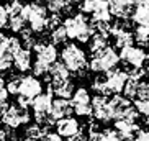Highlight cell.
I'll use <instances>...</instances> for the list:
<instances>
[{"instance_id":"cell-5","label":"cell","mask_w":149,"mask_h":141,"mask_svg":"<svg viewBox=\"0 0 149 141\" xmlns=\"http://www.w3.org/2000/svg\"><path fill=\"white\" fill-rule=\"evenodd\" d=\"M120 62V56L116 54L113 48L107 46L105 49H102L98 53L92 56V59L88 61V69L100 74V72H107L110 69H115Z\"/></svg>"},{"instance_id":"cell-19","label":"cell","mask_w":149,"mask_h":141,"mask_svg":"<svg viewBox=\"0 0 149 141\" xmlns=\"http://www.w3.org/2000/svg\"><path fill=\"white\" fill-rule=\"evenodd\" d=\"M108 46V35H103V33H93L88 40V48L93 54L105 49Z\"/></svg>"},{"instance_id":"cell-39","label":"cell","mask_w":149,"mask_h":141,"mask_svg":"<svg viewBox=\"0 0 149 141\" xmlns=\"http://www.w3.org/2000/svg\"><path fill=\"white\" fill-rule=\"evenodd\" d=\"M8 135L10 133L7 130H0V141H8Z\"/></svg>"},{"instance_id":"cell-35","label":"cell","mask_w":149,"mask_h":141,"mask_svg":"<svg viewBox=\"0 0 149 141\" xmlns=\"http://www.w3.org/2000/svg\"><path fill=\"white\" fill-rule=\"evenodd\" d=\"M8 38L10 36H7L5 33L0 31V53H3V51L8 49Z\"/></svg>"},{"instance_id":"cell-24","label":"cell","mask_w":149,"mask_h":141,"mask_svg":"<svg viewBox=\"0 0 149 141\" xmlns=\"http://www.w3.org/2000/svg\"><path fill=\"white\" fill-rule=\"evenodd\" d=\"M138 84L139 80L138 79H133V77H128L126 82H125V87H123V95L126 98H134L136 97V92H138Z\"/></svg>"},{"instance_id":"cell-21","label":"cell","mask_w":149,"mask_h":141,"mask_svg":"<svg viewBox=\"0 0 149 141\" xmlns=\"http://www.w3.org/2000/svg\"><path fill=\"white\" fill-rule=\"evenodd\" d=\"M131 17L138 23V27L149 28V7H136Z\"/></svg>"},{"instance_id":"cell-33","label":"cell","mask_w":149,"mask_h":141,"mask_svg":"<svg viewBox=\"0 0 149 141\" xmlns=\"http://www.w3.org/2000/svg\"><path fill=\"white\" fill-rule=\"evenodd\" d=\"M134 108L136 112L143 117H149V100H134Z\"/></svg>"},{"instance_id":"cell-2","label":"cell","mask_w":149,"mask_h":141,"mask_svg":"<svg viewBox=\"0 0 149 141\" xmlns=\"http://www.w3.org/2000/svg\"><path fill=\"white\" fill-rule=\"evenodd\" d=\"M22 17L30 25V30L33 33H41V31L48 30V10L40 2H30V3L23 5Z\"/></svg>"},{"instance_id":"cell-14","label":"cell","mask_w":149,"mask_h":141,"mask_svg":"<svg viewBox=\"0 0 149 141\" xmlns=\"http://www.w3.org/2000/svg\"><path fill=\"white\" fill-rule=\"evenodd\" d=\"M33 49H35V53H36V59L44 62V64H48V66H51L53 62L57 61L56 44H53V43H36L35 46H33Z\"/></svg>"},{"instance_id":"cell-9","label":"cell","mask_w":149,"mask_h":141,"mask_svg":"<svg viewBox=\"0 0 149 141\" xmlns=\"http://www.w3.org/2000/svg\"><path fill=\"white\" fill-rule=\"evenodd\" d=\"M92 117L102 123H107L111 118V112L108 107V97L107 95H100L97 94L95 97H92Z\"/></svg>"},{"instance_id":"cell-23","label":"cell","mask_w":149,"mask_h":141,"mask_svg":"<svg viewBox=\"0 0 149 141\" xmlns=\"http://www.w3.org/2000/svg\"><path fill=\"white\" fill-rule=\"evenodd\" d=\"M25 25H26V22H25V18L22 17V13L8 17V23H7V27L13 31V33H22V31L25 30Z\"/></svg>"},{"instance_id":"cell-7","label":"cell","mask_w":149,"mask_h":141,"mask_svg":"<svg viewBox=\"0 0 149 141\" xmlns=\"http://www.w3.org/2000/svg\"><path fill=\"white\" fill-rule=\"evenodd\" d=\"M70 103L74 108V113L79 117H92V97L85 87L75 89L72 97H70Z\"/></svg>"},{"instance_id":"cell-16","label":"cell","mask_w":149,"mask_h":141,"mask_svg":"<svg viewBox=\"0 0 149 141\" xmlns=\"http://www.w3.org/2000/svg\"><path fill=\"white\" fill-rule=\"evenodd\" d=\"M133 2L128 0H108V8L111 17H116L118 20H126L128 17L133 15Z\"/></svg>"},{"instance_id":"cell-29","label":"cell","mask_w":149,"mask_h":141,"mask_svg":"<svg viewBox=\"0 0 149 141\" xmlns=\"http://www.w3.org/2000/svg\"><path fill=\"white\" fill-rule=\"evenodd\" d=\"M22 77L23 75H13V77H10L7 82H5V87L8 90L10 95H17L18 90H20V84H22Z\"/></svg>"},{"instance_id":"cell-38","label":"cell","mask_w":149,"mask_h":141,"mask_svg":"<svg viewBox=\"0 0 149 141\" xmlns=\"http://www.w3.org/2000/svg\"><path fill=\"white\" fill-rule=\"evenodd\" d=\"M8 100H0V118L3 117V113L7 112V108H8Z\"/></svg>"},{"instance_id":"cell-17","label":"cell","mask_w":149,"mask_h":141,"mask_svg":"<svg viewBox=\"0 0 149 141\" xmlns=\"http://www.w3.org/2000/svg\"><path fill=\"white\" fill-rule=\"evenodd\" d=\"M13 66L18 72H26L31 69V51L28 48L18 49L13 54Z\"/></svg>"},{"instance_id":"cell-34","label":"cell","mask_w":149,"mask_h":141,"mask_svg":"<svg viewBox=\"0 0 149 141\" xmlns=\"http://www.w3.org/2000/svg\"><path fill=\"white\" fill-rule=\"evenodd\" d=\"M7 23H8V12L3 5H0V30L7 27Z\"/></svg>"},{"instance_id":"cell-31","label":"cell","mask_w":149,"mask_h":141,"mask_svg":"<svg viewBox=\"0 0 149 141\" xmlns=\"http://www.w3.org/2000/svg\"><path fill=\"white\" fill-rule=\"evenodd\" d=\"M136 98H139V100H149V80H143V79L139 80Z\"/></svg>"},{"instance_id":"cell-43","label":"cell","mask_w":149,"mask_h":141,"mask_svg":"<svg viewBox=\"0 0 149 141\" xmlns=\"http://www.w3.org/2000/svg\"><path fill=\"white\" fill-rule=\"evenodd\" d=\"M128 2H133V3H134V0H128Z\"/></svg>"},{"instance_id":"cell-27","label":"cell","mask_w":149,"mask_h":141,"mask_svg":"<svg viewBox=\"0 0 149 141\" xmlns=\"http://www.w3.org/2000/svg\"><path fill=\"white\" fill-rule=\"evenodd\" d=\"M133 35H134L136 43H139L141 46H149V28L138 27Z\"/></svg>"},{"instance_id":"cell-6","label":"cell","mask_w":149,"mask_h":141,"mask_svg":"<svg viewBox=\"0 0 149 141\" xmlns=\"http://www.w3.org/2000/svg\"><path fill=\"white\" fill-rule=\"evenodd\" d=\"M0 120H2V123L8 128V130H17V128H20L22 125H26L28 121H30L31 113H30L28 108L15 103V105H8L7 112L3 113V117Z\"/></svg>"},{"instance_id":"cell-25","label":"cell","mask_w":149,"mask_h":141,"mask_svg":"<svg viewBox=\"0 0 149 141\" xmlns=\"http://www.w3.org/2000/svg\"><path fill=\"white\" fill-rule=\"evenodd\" d=\"M51 41L53 44H64L67 41V33L64 25H59L54 30H51Z\"/></svg>"},{"instance_id":"cell-12","label":"cell","mask_w":149,"mask_h":141,"mask_svg":"<svg viewBox=\"0 0 149 141\" xmlns=\"http://www.w3.org/2000/svg\"><path fill=\"white\" fill-rule=\"evenodd\" d=\"M108 107H110V112H111V118L118 120V118H121L133 105H131V100L126 98L125 95L113 94L111 97H108Z\"/></svg>"},{"instance_id":"cell-4","label":"cell","mask_w":149,"mask_h":141,"mask_svg":"<svg viewBox=\"0 0 149 141\" xmlns=\"http://www.w3.org/2000/svg\"><path fill=\"white\" fill-rule=\"evenodd\" d=\"M41 92H43V84L40 82L38 77H35V75H23L22 84H20V90L17 94V103L28 108V107H31V102L35 100Z\"/></svg>"},{"instance_id":"cell-18","label":"cell","mask_w":149,"mask_h":141,"mask_svg":"<svg viewBox=\"0 0 149 141\" xmlns=\"http://www.w3.org/2000/svg\"><path fill=\"white\" fill-rule=\"evenodd\" d=\"M49 133V126L40 123H31L25 128V140L26 141H43Z\"/></svg>"},{"instance_id":"cell-3","label":"cell","mask_w":149,"mask_h":141,"mask_svg":"<svg viewBox=\"0 0 149 141\" xmlns=\"http://www.w3.org/2000/svg\"><path fill=\"white\" fill-rule=\"evenodd\" d=\"M61 61L70 72L82 74L84 69L87 67V54L75 43H69L61 51Z\"/></svg>"},{"instance_id":"cell-13","label":"cell","mask_w":149,"mask_h":141,"mask_svg":"<svg viewBox=\"0 0 149 141\" xmlns=\"http://www.w3.org/2000/svg\"><path fill=\"white\" fill-rule=\"evenodd\" d=\"M48 89L53 92V95H57L59 98H67L69 100L74 94L75 87L70 79H51Z\"/></svg>"},{"instance_id":"cell-10","label":"cell","mask_w":149,"mask_h":141,"mask_svg":"<svg viewBox=\"0 0 149 141\" xmlns=\"http://www.w3.org/2000/svg\"><path fill=\"white\" fill-rule=\"evenodd\" d=\"M128 79V72L123 69H110L105 72V80H107V85H108L110 92L111 94H120L123 92V87H125V82Z\"/></svg>"},{"instance_id":"cell-41","label":"cell","mask_w":149,"mask_h":141,"mask_svg":"<svg viewBox=\"0 0 149 141\" xmlns=\"http://www.w3.org/2000/svg\"><path fill=\"white\" fill-rule=\"evenodd\" d=\"M146 125L149 126V117H146Z\"/></svg>"},{"instance_id":"cell-40","label":"cell","mask_w":149,"mask_h":141,"mask_svg":"<svg viewBox=\"0 0 149 141\" xmlns=\"http://www.w3.org/2000/svg\"><path fill=\"white\" fill-rule=\"evenodd\" d=\"M136 7H149V0H134Z\"/></svg>"},{"instance_id":"cell-32","label":"cell","mask_w":149,"mask_h":141,"mask_svg":"<svg viewBox=\"0 0 149 141\" xmlns=\"http://www.w3.org/2000/svg\"><path fill=\"white\" fill-rule=\"evenodd\" d=\"M5 8L8 12V17H12V15H20L22 13V8H23V3L20 0H12L10 3L5 5Z\"/></svg>"},{"instance_id":"cell-37","label":"cell","mask_w":149,"mask_h":141,"mask_svg":"<svg viewBox=\"0 0 149 141\" xmlns=\"http://www.w3.org/2000/svg\"><path fill=\"white\" fill-rule=\"evenodd\" d=\"M133 141H149V131L146 130H139V131L136 133V136Z\"/></svg>"},{"instance_id":"cell-15","label":"cell","mask_w":149,"mask_h":141,"mask_svg":"<svg viewBox=\"0 0 149 141\" xmlns=\"http://www.w3.org/2000/svg\"><path fill=\"white\" fill-rule=\"evenodd\" d=\"M74 112L72 108V103L67 98H54L53 105H51V110H49V118L53 120V123L56 125L57 120L64 118V117H70V113Z\"/></svg>"},{"instance_id":"cell-26","label":"cell","mask_w":149,"mask_h":141,"mask_svg":"<svg viewBox=\"0 0 149 141\" xmlns=\"http://www.w3.org/2000/svg\"><path fill=\"white\" fill-rule=\"evenodd\" d=\"M92 89L95 90V94H100V95H107V97H110V89L108 85H107V80L105 77H97L95 80L92 82Z\"/></svg>"},{"instance_id":"cell-20","label":"cell","mask_w":149,"mask_h":141,"mask_svg":"<svg viewBox=\"0 0 149 141\" xmlns=\"http://www.w3.org/2000/svg\"><path fill=\"white\" fill-rule=\"evenodd\" d=\"M48 74H49V80L51 79H69L70 77V70L62 64V61L61 62L56 61V62H53V64L49 66Z\"/></svg>"},{"instance_id":"cell-30","label":"cell","mask_w":149,"mask_h":141,"mask_svg":"<svg viewBox=\"0 0 149 141\" xmlns=\"http://www.w3.org/2000/svg\"><path fill=\"white\" fill-rule=\"evenodd\" d=\"M31 70H33V75L35 77H41V75H48V70H49V66L44 64V62L35 59V62L31 64Z\"/></svg>"},{"instance_id":"cell-28","label":"cell","mask_w":149,"mask_h":141,"mask_svg":"<svg viewBox=\"0 0 149 141\" xmlns=\"http://www.w3.org/2000/svg\"><path fill=\"white\" fill-rule=\"evenodd\" d=\"M13 67V54L8 51L0 53V72H7Z\"/></svg>"},{"instance_id":"cell-1","label":"cell","mask_w":149,"mask_h":141,"mask_svg":"<svg viewBox=\"0 0 149 141\" xmlns=\"http://www.w3.org/2000/svg\"><path fill=\"white\" fill-rule=\"evenodd\" d=\"M64 28H66L67 38L70 40H75L79 43H87L90 40V36L93 35L92 25L87 18L84 17V13H75L67 17L64 22H62Z\"/></svg>"},{"instance_id":"cell-8","label":"cell","mask_w":149,"mask_h":141,"mask_svg":"<svg viewBox=\"0 0 149 141\" xmlns=\"http://www.w3.org/2000/svg\"><path fill=\"white\" fill-rule=\"evenodd\" d=\"M118 56L121 61H125L131 67H143V64L148 59V54H146L144 49L139 48V46H133V44L126 46V48H121Z\"/></svg>"},{"instance_id":"cell-36","label":"cell","mask_w":149,"mask_h":141,"mask_svg":"<svg viewBox=\"0 0 149 141\" xmlns=\"http://www.w3.org/2000/svg\"><path fill=\"white\" fill-rule=\"evenodd\" d=\"M8 90L5 87V80L0 77V100H8Z\"/></svg>"},{"instance_id":"cell-11","label":"cell","mask_w":149,"mask_h":141,"mask_svg":"<svg viewBox=\"0 0 149 141\" xmlns=\"http://www.w3.org/2000/svg\"><path fill=\"white\" fill-rule=\"evenodd\" d=\"M54 126H56V133L61 138H64V140L75 136L80 131V123L74 117H64V118L57 120Z\"/></svg>"},{"instance_id":"cell-42","label":"cell","mask_w":149,"mask_h":141,"mask_svg":"<svg viewBox=\"0 0 149 141\" xmlns=\"http://www.w3.org/2000/svg\"><path fill=\"white\" fill-rule=\"evenodd\" d=\"M146 72H148V74H149V64H148V69H146Z\"/></svg>"},{"instance_id":"cell-22","label":"cell","mask_w":149,"mask_h":141,"mask_svg":"<svg viewBox=\"0 0 149 141\" xmlns=\"http://www.w3.org/2000/svg\"><path fill=\"white\" fill-rule=\"evenodd\" d=\"M44 3H46V10H49L51 13H61L67 10V7H70L67 0H44Z\"/></svg>"}]
</instances>
